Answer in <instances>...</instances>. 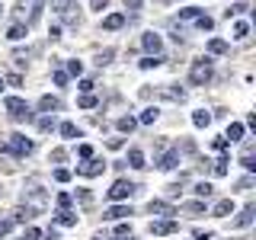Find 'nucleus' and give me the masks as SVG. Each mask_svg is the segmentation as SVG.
Instances as JSON below:
<instances>
[{
    "instance_id": "f257e3e1",
    "label": "nucleus",
    "mask_w": 256,
    "mask_h": 240,
    "mask_svg": "<svg viewBox=\"0 0 256 240\" xmlns=\"http://www.w3.org/2000/svg\"><path fill=\"white\" fill-rule=\"evenodd\" d=\"M6 112H10V118L13 122H29L32 118V109H29V102L26 100H20V96H6Z\"/></svg>"
},
{
    "instance_id": "f03ea898",
    "label": "nucleus",
    "mask_w": 256,
    "mask_h": 240,
    "mask_svg": "<svg viewBox=\"0 0 256 240\" xmlns=\"http://www.w3.org/2000/svg\"><path fill=\"white\" fill-rule=\"evenodd\" d=\"M0 150L13 154V157H26V154H32V141L26 134H10V144H0Z\"/></svg>"
},
{
    "instance_id": "7ed1b4c3",
    "label": "nucleus",
    "mask_w": 256,
    "mask_h": 240,
    "mask_svg": "<svg viewBox=\"0 0 256 240\" xmlns=\"http://www.w3.org/2000/svg\"><path fill=\"white\" fill-rule=\"evenodd\" d=\"M22 198H26V208H29V212H45V202H48V198H45V192L38 189L36 180H29V189L22 192Z\"/></svg>"
},
{
    "instance_id": "20e7f679",
    "label": "nucleus",
    "mask_w": 256,
    "mask_h": 240,
    "mask_svg": "<svg viewBox=\"0 0 256 240\" xmlns=\"http://www.w3.org/2000/svg\"><path fill=\"white\" fill-rule=\"evenodd\" d=\"M189 80H192L196 86H205L208 80H212V61H208V58H198V61H192Z\"/></svg>"
},
{
    "instance_id": "39448f33",
    "label": "nucleus",
    "mask_w": 256,
    "mask_h": 240,
    "mask_svg": "<svg viewBox=\"0 0 256 240\" xmlns=\"http://www.w3.org/2000/svg\"><path fill=\"white\" fill-rule=\"evenodd\" d=\"M54 4V10H58V16L64 22H68V26H77L80 22V16H77V4L74 0H52Z\"/></svg>"
},
{
    "instance_id": "423d86ee",
    "label": "nucleus",
    "mask_w": 256,
    "mask_h": 240,
    "mask_svg": "<svg viewBox=\"0 0 256 240\" xmlns=\"http://www.w3.org/2000/svg\"><path fill=\"white\" fill-rule=\"evenodd\" d=\"M38 10H42V0H20V16L26 20V26L38 20Z\"/></svg>"
},
{
    "instance_id": "0eeeda50",
    "label": "nucleus",
    "mask_w": 256,
    "mask_h": 240,
    "mask_svg": "<svg viewBox=\"0 0 256 240\" xmlns=\"http://www.w3.org/2000/svg\"><path fill=\"white\" fill-rule=\"evenodd\" d=\"M132 192H138V186H134V182H128V180H116L112 182V189H109V198H128L132 196Z\"/></svg>"
},
{
    "instance_id": "6e6552de",
    "label": "nucleus",
    "mask_w": 256,
    "mask_h": 240,
    "mask_svg": "<svg viewBox=\"0 0 256 240\" xmlns=\"http://www.w3.org/2000/svg\"><path fill=\"white\" fill-rule=\"evenodd\" d=\"M148 212L150 214H160V218H173L176 208L170 202H164V198H150V202H148Z\"/></svg>"
},
{
    "instance_id": "1a4fd4ad",
    "label": "nucleus",
    "mask_w": 256,
    "mask_h": 240,
    "mask_svg": "<svg viewBox=\"0 0 256 240\" xmlns=\"http://www.w3.org/2000/svg\"><path fill=\"white\" fill-rule=\"evenodd\" d=\"M176 230H180V224H176V221H170V218H166V221H154V224H150V234H154V237L176 234Z\"/></svg>"
},
{
    "instance_id": "9d476101",
    "label": "nucleus",
    "mask_w": 256,
    "mask_h": 240,
    "mask_svg": "<svg viewBox=\"0 0 256 240\" xmlns=\"http://www.w3.org/2000/svg\"><path fill=\"white\" fill-rule=\"evenodd\" d=\"M102 170H106V164H102V160H93V157L86 160L84 166H77V173H80V176H86V180H90V176H100Z\"/></svg>"
},
{
    "instance_id": "9b49d317",
    "label": "nucleus",
    "mask_w": 256,
    "mask_h": 240,
    "mask_svg": "<svg viewBox=\"0 0 256 240\" xmlns=\"http://www.w3.org/2000/svg\"><path fill=\"white\" fill-rule=\"evenodd\" d=\"M141 45L148 48L150 54H160V48H164V42H160L157 32H144V36H141Z\"/></svg>"
},
{
    "instance_id": "f8f14e48",
    "label": "nucleus",
    "mask_w": 256,
    "mask_h": 240,
    "mask_svg": "<svg viewBox=\"0 0 256 240\" xmlns=\"http://www.w3.org/2000/svg\"><path fill=\"white\" fill-rule=\"evenodd\" d=\"M128 214H132V208H128V205H112L102 218H106V221H122V218H128Z\"/></svg>"
},
{
    "instance_id": "ddd939ff",
    "label": "nucleus",
    "mask_w": 256,
    "mask_h": 240,
    "mask_svg": "<svg viewBox=\"0 0 256 240\" xmlns=\"http://www.w3.org/2000/svg\"><path fill=\"white\" fill-rule=\"evenodd\" d=\"M212 214H214V218H228V214H234V202H230V198H221V202L212 208Z\"/></svg>"
},
{
    "instance_id": "4468645a",
    "label": "nucleus",
    "mask_w": 256,
    "mask_h": 240,
    "mask_svg": "<svg viewBox=\"0 0 256 240\" xmlns=\"http://www.w3.org/2000/svg\"><path fill=\"white\" fill-rule=\"evenodd\" d=\"M54 221H58L61 228H77V214H74V212H68V208H61V212L54 214Z\"/></svg>"
},
{
    "instance_id": "2eb2a0df",
    "label": "nucleus",
    "mask_w": 256,
    "mask_h": 240,
    "mask_svg": "<svg viewBox=\"0 0 256 240\" xmlns=\"http://www.w3.org/2000/svg\"><path fill=\"white\" fill-rule=\"evenodd\" d=\"M122 26H125V13H109L106 20H102V29H109V32L112 29H122Z\"/></svg>"
},
{
    "instance_id": "dca6fc26",
    "label": "nucleus",
    "mask_w": 256,
    "mask_h": 240,
    "mask_svg": "<svg viewBox=\"0 0 256 240\" xmlns=\"http://www.w3.org/2000/svg\"><path fill=\"white\" fill-rule=\"evenodd\" d=\"M176 164H180V150H166V154L160 157V164H157V166H160V170H173Z\"/></svg>"
},
{
    "instance_id": "f3484780",
    "label": "nucleus",
    "mask_w": 256,
    "mask_h": 240,
    "mask_svg": "<svg viewBox=\"0 0 256 240\" xmlns=\"http://www.w3.org/2000/svg\"><path fill=\"white\" fill-rule=\"evenodd\" d=\"M6 38H10V42H20V38H26V22H13V26L6 29Z\"/></svg>"
},
{
    "instance_id": "a211bd4d",
    "label": "nucleus",
    "mask_w": 256,
    "mask_h": 240,
    "mask_svg": "<svg viewBox=\"0 0 256 240\" xmlns=\"http://www.w3.org/2000/svg\"><path fill=\"white\" fill-rule=\"evenodd\" d=\"M253 212H256V208H253V205H246V208H244V212H240V214H237V218H234V228H246V224H250V221H253Z\"/></svg>"
},
{
    "instance_id": "6ab92c4d",
    "label": "nucleus",
    "mask_w": 256,
    "mask_h": 240,
    "mask_svg": "<svg viewBox=\"0 0 256 240\" xmlns=\"http://www.w3.org/2000/svg\"><path fill=\"white\" fill-rule=\"evenodd\" d=\"M208 122H212V112H205V109L192 112V125H196V128H205Z\"/></svg>"
},
{
    "instance_id": "aec40b11",
    "label": "nucleus",
    "mask_w": 256,
    "mask_h": 240,
    "mask_svg": "<svg viewBox=\"0 0 256 240\" xmlns=\"http://www.w3.org/2000/svg\"><path fill=\"white\" fill-rule=\"evenodd\" d=\"M128 166H134V170H144V166H148L141 150H128Z\"/></svg>"
},
{
    "instance_id": "412c9836",
    "label": "nucleus",
    "mask_w": 256,
    "mask_h": 240,
    "mask_svg": "<svg viewBox=\"0 0 256 240\" xmlns=\"http://www.w3.org/2000/svg\"><path fill=\"white\" fill-rule=\"evenodd\" d=\"M224 138H228V141H240V138H244V125H240V122H230Z\"/></svg>"
},
{
    "instance_id": "4be33fe9",
    "label": "nucleus",
    "mask_w": 256,
    "mask_h": 240,
    "mask_svg": "<svg viewBox=\"0 0 256 240\" xmlns=\"http://www.w3.org/2000/svg\"><path fill=\"white\" fill-rule=\"evenodd\" d=\"M164 61H166L164 54H148V58H141V68H144V70H150V68H160Z\"/></svg>"
},
{
    "instance_id": "5701e85b",
    "label": "nucleus",
    "mask_w": 256,
    "mask_h": 240,
    "mask_svg": "<svg viewBox=\"0 0 256 240\" xmlns=\"http://www.w3.org/2000/svg\"><path fill=\"white\" fill-rule=\"evenodd\" d=\"M38 109H42V112H54V109H61V102L54 100V96H42V100H38Z\"/></svg>"
},
{
    "instance_id": "b1692460",
    "label": "nucleus",
    "mask_w": 256,
    "mask_h": 240,
    "mask_svg": "<svg viewBox=\"0 0 256 240\" xmlns=\"http://www.w3.org/2000/svg\"><path fill=\"white\" fill-rule=\"evenodd\" d=\"M182 212L192 214V218H198V214H205V202H186V205H182Z\"/></svg>"
},
{
    "instance_id": "393cba45",
    "label": "nucleus",
    "mask_w": 256,
    "mask_h": 240,
    "mask_svg": "<svg viewBox=\"0 0 256 240\" xmlns=\"http://www.w3.org/2000/svg\"><path fill=\"white\" fill-rule=\"evenodd\" d=\"M208 52H212V54H224V52H228V42H224V38H208Z\"/></svg>"
},
{
    "instance_id": "a878e982",
    "label": "nucleus",
    "mask_w": 256,
    "mask_h": 240,
    "mask_svg": "<svg viewBox=\"0 0 256 240\" xmlns=\"http://www.w3.org/2000/svg\"><path fill=\"white\" fill-rule=\"evenodd\" d=\"M160 96H166V100H173V102H182V100H186V90H173V86H166V90H160Z\"/></svg>"
},
{
    "instance_id": "bb28decb",
    "label": "nucleus",
    "mask_w": 256,
    "mask_h": 240,
    "mask_svg": "<svg viewBox=\"0 0 256 240\" xmlns=\"http://www.w3.org/2000/svg\"><path fill=\"white\" fill-rule=\"evenodd\" d=\"M192 192H196L198 198H208L214 192V186H212V182H196V189H192Z\"/></svg>"
},
{
    "instance_id": "cd10ccee",
    "label": "nucleus",
    "mask_w": 256,
    "mask_h": 240,
    "mask_svg": "<svg viewBox=\"0 0 256 240\" xmlns=\"http://www.w3.org/2000/svg\"><path fill=\"white\" fill-rule=\"evenodd\" d=\"M157 116H160V112H157V109H144V112H141V118H138V122H141V125H154V122H157Z\"/></svg>"
},
{
    "instance_id": "c85d7f7f",
    "label": "nucleus",
    "mask_w": 256,
    "mask_h": 240,
    "mask_svg": "<svg viewBox=\"0 0 256 240\" xmlns=\"http://www.w3.org/2000/svg\"><path fill=\"white\" fill-rule=\"evenodd\" d=\"M61 134H64V138H80V128L74 122H64L61 125Z\"/></svg>"
},
{
    "instance_id": "c756f323",
    "label": "nucleus",
    "mask_w": 256,
    "mask_h": 240,
    "mask_svg": "<svg viewBox=\"0 0 256 240\" xmlns=\"http://www.w3.org/2000/svg\"><path fill=\"white\" fill-rule=\"evenodd\" d=\"M196 26L208 32V29H212V26H214V22H212V16H205V13H198V16H196Z\"/></svg>"
},
{
    "instance_id": "7c9ffc66",
    "label": "nucleus",
    "mask_w": 256,
    "mask_h": 240,
    "mask_svg": "<svg viewBox=\"0 0 256 240\" xmlns=\"http://www.w3.org/2000/svg\"><path fill=\"white\" fill-rule=\"evenodd\" d=\"M134 125H138V122H134V118H132V116H125V118H118V132H134Z\"/></svg>"
},
{
    "instance_id": "2f4dec72",
    "label": "nucleus",
    "mask_w": 256,
    "mask_h": 240,
    "mask_svg": "<svg viewBox=\"0 0 256 240\" xmlns=\"http://www.w3.org/2000/svg\"><path fill=\"white\" fill-rule=\"evenodd\" d=\"M32 214H36V212H29V208H16V212H13V221H29Z\"/></svg>"
},
{
    "instance_id": "473e14b6",
    "label": "nucleus",
    "mask_w": 256,
    "mask_h": 240,
    "mask_svg": "<svg viewBox=\"0 0 256 240\" xmlns=\"http://www.w3.org/2000/svg\"><path fill=\"white\" fill-rule=\"evenodd\" d=\"M228 164H230V160H228V157H221L218 164H214V176H228Z\"/></svg>"
},
{
    "instance_id": "72a5a7b5",
    "label": "nucleus",
    "mask_w": 256,
    "mask_h": 240,
    "mask_svg": "<svg viewBox=\"0 0 256 240\" xmlns=\"http://www.w3.org/2000/svg\"><path fill=\"white\" fill-rule=\"evenodd\" d=\"M198 13H202L198 6H186V10H180V20H196Z\"/></svg>"
},
{
    "instance_id": "f704fd0d",
    "label": "nucleus",
    "mask_w": 256,
    "mask_h": 240,
    "mask_svg": "<svg viewBox=\"0 0 256 240\" xmlns=\"http://www.w3.org/2000/svg\"><path fill=\"white\" fill-rule=\"evenodd\" d=\"M246 32H250V22H237V26H234V38H246Z\"/></svg>"
},
{
    "instance_id": "c9c22d12",
    "label": "nucleus",
    "mask_w": 256,
    "mask_h": 240,
    "mask_svg": "<svg viewBox=\"0 0 256 240\" xmlns=\"http://www.w3.org/2000/svg\"><path fill=\"white\" fill-rule=\"evenodd\" d=\"M52 128H54V118H52V116L38 118V132H52Z\"/></svg>"
},
{
    "instance_id": "e433bc0d",
    "label": "nucleus",
    "mask_w": 256,
    "mask_h": 240,
    "mask_svg": "<svg viewBox=\"0 0 256 240\" xmlns=\"http://www.w3.org/2000/svg\"><path fill=\"white\" fill-rule=\"evenodd\" d=\"M93 106H96V96H90V93L80 96V109H93Z\"/></svg>"
},
{
    "instance_id": "4c0bfd02",
    "label": "nucleus",
    "mask_w": 256,
    "mask_h": 240,
    "mask_svg": "<svg viewBox=\"0 0 256 240\" xmlns=\"http://www.w3.org/2000/svg\"><path fill=\"white\" fill-rule=\"evenodd\" d=\"M77 154L84 157V160H90V157H93V148H90V144H80V148H77Z\"/></svg>"
},
{
    "instance_id": "58836bf2",
    "label": "nucleus",
    "mask_w": 256,
    "mask_h": 240,
    "mask_svg": "<svg viewBox=\"0 0 256 240\" xmlns=\"http://www.w3.org/2000/svg\"><path fill=\"white\" fill-rule=\"evenodd\" d=\"M68 70H70L74 77H80V70H84V64H80V61H70V64H68Z\"/></svg>"
},
{
    "instance_id": "ea45409f",
    "label": "nucleus",
    "mask_w": 256,
    "mask_h": 240,
    "mask_svg": "<svg viewBox=\"0 0 256 240\" xmlns=\"http://www.w3.org/2000/svg\"><path fill=\"white\" fill-rule=\"evenodd\" d=\"M54 180H58V182H68L70 180V170H54Z\"/></svg>"
},
{
    "instance_id": "a19ab883",
    "label": "nucleus",
    "mask_w": 256,
    "mask_h": 240,
    "mask_svg": "<svg viewBox=\"0 0 256 240\" xmlns=\"http://www.w3.org/2000/svg\"><path fill=\"white\" fill-rule=\"evenodd\" d=\"M58 208H70V196H68V192H61V196H58Z\"/></svg>"
},
{
    "instance_id": "79ce46f5",
    "label": "nucleus",
    "mask_w": 256,
    "mask_h": 240,
    "mask_svg": "<svg viewBox=\"0 0 256 240\" xmlns=\"http://www.w3.org/2000/svg\"><path fill=\"white\" fill-rule=\"evenodd\" d=\"M77 196H80V202H84V205H93V196H90V192H86V189H80Z\"/></svg>"
},
{
    "instance_id": "37998d69",
    "label": "nucleus",
    "mask_w": 256,
    "mask_h": 240,
    "mask_svg": "<svg viewBox=\"0 0 256 240\" xmlns=\"http://www.w3.org/2000/svg\"><path fill=\"white\" fill-rule=\"evenodd\" d=\"M90 6H93V10H100V13H102V10L109 6V0H90Z\"/></svg>"
},
{
    "instance_id": "c03bdc74",
    "label": "nucleus",
    "mask_w": 256,
    "mask_h": 240,
    "mask_svg": "<svg viewBox=\"0 0 256 240\" xmlns=\"http://www.w3.org/2000/svg\"><path fill=\"white\" fill-rule=\"evenodd\" d=\"M228 144H230L228 138H214V150H228Z\"/></svg>"
},
{
    "instance_id": "a18cd8bd",
    "label": "nucleus",
    "mask_w": 256,
    "mask_h": 240,
    "mask_svg": "<svg viewBox=\"0 0 256 240\" xmlns=\"http://www.w3.org/2000/svg\"><path fill=\"white\" fill-rule=\"evenodd\" d=\"M64 157H68V154H64V150H61V148H54V150H52V160H54V164H61V160H64Z\"/></svg>"
},
{
    "instance_id": "49530a36",
    "label": "nucleus",
    "mask_w": 256,
    "mask_h": 240,
    "mask_svg": "<svg viewBox=\"0 0 256 240\" xmlns=\"http://www.w3.org/2000/svg\"><path fill=\"white\" fill-rule=\"evenodd\" d=\"M144 0H125V10H141Z\"/></svg>"
},
{
    "instance_id": "de8ad7c7",
    "label": "nucleus",
    "mask_w": 256,
    "mask_h": 240,
    "mask_svg": "<svg viewBox=\"0 0 256 240\" xmlns=\"http://www.w3.org/2000/svg\"><path fill=\"white\" fill-rule=\"evenodd\" d=\"M116 234H118V237H128V234H132V228H128V224H118Z\"/></svg>"
},
{
    "instance_id": "09e8293b",
    "label": "nucleus",
    "mask_w": 256,
    "mask_h": 240,
    "mask_svg": "<svg viewBox=\"0 0 256 240\" xmlns=\"http://www.w3.org/2000/svg\"><path fill=\"white\" fill-rule=\"evenodd\" d=\"M54 84L64 86V84H68V74H64V70H58V74H54Z\"/></svg>"
},
{
    "instance_id": "8fccbe9b",
    "label": "nucleus",
    "mask_w": 256,
    "mask_h": 240,
    "mask_svg": "<svg viewBox=\"0 0 256 240\" xmlns=\"http://www.w3.org/2000/svg\"><path fill=\"white\" fill-rule=\"evenodd\" d=\"M6 84H10V86H20L22 77H20V74H10V77H6Z\"/></svg>"
},
{
    "instance_id": "3c124183",
    "label": "nucleus",
    "mask_w": 256,
    "mask_h": 240,
    "mask_svg": "<svg viewBox=\"0 0 256 240\" xmlns=\"http://www.w3.org/2000/svg\"><path fill=\"white\" fill-rule=\"evenodd\" d=\"M214 234H212V230H196V240H212Z\"/></svg>"
},
{
    "instance_id": "603ef678",
    "label": "nucleus",
    "mask_w": 256,
    "mask_h": 240,
    "mask_svg": "<svg viewBox=\"0 0 256 240\" xmlns=\"http://www.w3.org/2000/svg\"><path fill=\"white\" fill-rule=\"evenodd\" d=\"M109 58H112V52H102V54H100V61H96V64L102 68V64H109Z\"/></svg>"
},
{
    "instance_id": "864d4df0",
    "label": "nucleus",
    "mask_w": 256,
    "mask_h": 240,
    "mask_svg": "<svg viewBox=\"0 0 256 240\" xmlns=\"http://www.w3.org/2000/svg\"><path fill=\"white\" fill-rule=\"evenodd\" d=\"M22 240H38V230H36V228H29V230H26V237H22Z\"/></svg>"
},
{
    "instance_id": "5fc2aeb1",
    "label": "nucleus",
    "mask_w": 256,
    "mask_h": 240,
    "mask_svg": "<svg viewBox=\"0 0 256 240\" xmlns=\"http://www.w3.org/2000/svg\"><path fill=\"white\" fill-rule=\"evenodd\" d=\"M10 228H13V221H0V237H4V234H6Z\"/></svg>"
},
{
    "instance_id": "6e6d98bb",
    "label": "nucleus",
    "mask_w": 256,
    "mask_h": 240,
    "mask_svg": "<svg viewBox=\"0 0 256 240\" xmlns=\"http://www.w3.org/2000/svg\"><path fill=\"white\" fill-rule=\"evenodd\" d=\"M45 240H58V234H54V230H48V234H45Z\"/></svg>"
},
{
    "instance_id": "4d7b16f0",
    "label": "nucleus",
    "mask_w": 256,
    "mask_h": 240,
    "mask_svg": "<svg viewBox=\"0 0 256 240\" xmlns=\"http://www.w3.org/2000/svg\"><path fill=\"white\" fill-rule=\"evenodd\" d=\"M122 240H134V237H132V234H128V237H122Z\"/></svg>"
},
{
    "instance_id": "13d9d810",
    "label": "nucleus",
    "mask_w": 256,
    "mask_h": 240,
    "mask_svg": "<svg viewBox=\"0 0 256 240\" xmlns=\"http://www.w3.org/2000/svg\"><path fill=\"white\" fill-rule=\"evenodd\" d=\"M0 90H4V80H0Z\"/></svg>"
},
{
    "instance_id": "bf43d9fd",
    "label": "nucleus",
    "mask_w": 256,
    "mask_h": 240,
    "mask_svg": "<svg viewBox=\"0 0 256 240\" xmlns=\"http://www.w3.org/2000/svg\"><path fill=\"white\" fill-rule=\"evenodd\" d=\"M93 240H102V237H93Z\"/></svg>"
},
{
    "instance_id": "052dcab7",
    "label": "nucleus",
    "mask_w": 256,
    "mask_h": 240,
    "mask_svg": "<svg viewBox=\"0 0 256 240\" xmlns=\"http://www.w3.org/2000/svg\"><path fill=\"white\" fill-rule=\"evenodd\" d=\"M0 10H4V6H0Z\"/></svg>"
}]
</instances>
